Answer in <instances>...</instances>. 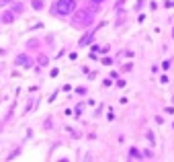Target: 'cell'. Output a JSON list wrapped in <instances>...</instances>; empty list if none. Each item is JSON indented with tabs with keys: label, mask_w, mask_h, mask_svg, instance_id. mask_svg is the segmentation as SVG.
<instances>
[{
	"label": "cell",
	"mask_w": 174,
	"mask_h": 162,
	"mask_svg": "<svg viewBox=\"0 0 174 162\" xmlns=\"http://www.w3.org/2000/svg\"><path fill=\"white\" fill-rule=\"evenodd\" d=\"M92 37H94V33H86V35H84V37L80 39V43H78V45H80V47H84V45H86L88 41L92 39Z\"/></svg>",
	"instance_id": "5"
},
{
	"label": "cell",
	"mask_w": 174,
	"mask_h": 162,
	"mask_svg": "<svg viewBox=\"0 0 174 162\" xmlns=\"http://www.w3.org/2000/svg\"><path fill=\"white\" fill-rule=\"evenodd\" d=\"M14 66H23V68H31L33 66V60L29 58V55H25V54H20V55H17V60H14Z\"/></svg>",
	"instance_id": "2"
},
{
	"label": "cell",
	"mask_w": 174,
	"mask_h": 162,
	"mask_svg": "<svg viewBox=\"0 0 174 162\" xmlns=\"http://www.w3.org/2000/svg\"><path fill=\"white\" fill-rule=\"evenodd\" d=\"M8 2H10V0H0V6H6Z\"/></svg>",
	"instance_id": "9"
},
{
	"label": "cell",
	"mask_w": 174,
	"mask_h": 162,
	"mask_svg": "<svg viewBox=\"0 0 174 162\" xmlns=\"http://www.w3.org/2000/svg\"><path fill=\"white\" fill-rule=\"evenodd\" d=\"M31 4H33V8H35V10H41V8L45 6V2H43V0H33Z\"/></svg>",
	"instance_id": "6"
},
{
	"label": "cell",
	"mask_w": 174,
	"mask_h": 162,
	"mask_svg": "<svg viewBox=\"0 0 174 162\" xmlns=\"http://www.w3.org/2000/svg\"><path fill=\"white\" fill-rule=\"evenodd\" d=\"M23 10H25V6H23V4H14L13 6V13L17 14V13H23Z\"/></svg>",
	"instance_id": "7"
},
{
	"label": "cell",
	"mask_w": 174,
	"mask_h": 162,
	"mask_svg": "<svg viewBox=\"0 0 174 162\" xmlns=\"http://www.w3.org/2000/svg\"><path fill=\"white\" fill-rule=\"evenodd\" d=\"M76 8V0H57V6H55V13L57 14H70Z\"/></svg>",
	"instance_id": "1"
},
{
	"label": "cell",
	"mask_w": 174,
	"mask_h": 162,
	"mask_svg": "<svg viewBox=\"0 0 174 162\" xmlns=\"http://www.w3.org/2000/svg\"><path fill=\"white\" fill-rule=\"evenodd\" d=\"M47 62H49L47 60V55H39V64L41 66H47Z\"/></svg>",
	"instance_id": "8"
},
{
	"label": "cell",
	"mask_w": 174,
	"mask_h": 162,
	"mask_svg": "<svg viewBox=\"0 0 174 162\" xmlns=\"http://www.w3.org/2000/svg\"><path fill=\"white\" fill-rule=\"evenodd\" d=\"M14 21V13L13 10H6V13L2 14V23H13Z\"/></svg>",
	"instance_id": "4"
},
{
	"label": "cell",
	"mask_w": 174,
	"mask_h": 162,
	"mask_svg": "<svg viewBox=\"0 0 174 162\" xmlns=\"http://www.w3.org/2000/svg\"><path fill=\"white\" fill-rule=\"evenodd\" d=\"M102 0H92V4H101Z\"/></svg>",
	"instance_id": "10"
},
{
	"label": "cell",
	"mask_w": 174,
	"mask_h": 162,
	"mask_svg": "<svg viewBox=\"0 0 174 162\" xmlns=\"http://www.w3.org/2000/svg\"><path fill=\"white\" fill-rule=\"evenodd\" d=\"M78 17H80V19H76L74 21V25H88V23H92V14L90 13H78Z\"/></svg>",
	"instance_id": "3"
}]
</instances>
